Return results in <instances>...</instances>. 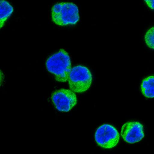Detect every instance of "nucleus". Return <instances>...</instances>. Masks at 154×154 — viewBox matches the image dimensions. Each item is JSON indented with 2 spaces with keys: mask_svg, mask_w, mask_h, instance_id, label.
<instances>
[{
  "mask_svg": "<svg viewBox=\"0 0 154 154\" xmlns=\"http://www.w3.org/2000/svg\"><path fill=\"white\" fill-rule=\"evenodd\" d=\"M47 69L59 82L68 81L72 69L71 59L68 53L60 49L49 57L46 62Z\"/></svg>",
  "mask_w": 154,
  "mask_h": 154,
  "instance_id": "1",
  "label": "nucleus"
},
{
  "mask_svg": "<svg viewBox=\"0 0 154 154\" xmlns=\"http://www.w3.org/2000/svg\"><path fill=\"white\" fill-rule=\"evenodd\" d=\"M54 23L60 26L76 24L79 20L78 7L71 2H60L54 5L51 10Z\"/></svg>",
  "mask_w": 154,
  "mask_h": 154,
  "instance_id": "2",
  "label": "nucleus"
},
{
  "mask_svg": "<svg viewBox=\"0 0 154 154\" xmlns=\"http://www.w3.org/2000/svg\"><path fill=\"white\" fill-rule=\"evenodd\" d=\"M92 80V75L89 69L79 65L72 68L68 81L70 90L75 93H82L89 88Z\"/></svg>",
  "mask_w": 154,
  "mask_h": 154,
  "instance_id": "3",
  "label": "nucleus"
},
{
  "mask_svg": "<svg viewBox=\"0 0 154 154\" xmlns=\"http://www.w3.org/2000/svg\"><path fill=\"white\" fill-rule=\"evenodd\" d=\"M95 141L98 145L105 149H111L118 144L120 134L112 125L104 124L96 130L95 135Z\"/></svg>",
  "mask_w": 154,
  "mask_h": 154,
  "instance_id": "4",
  "label": "nucleus"
},
{
  "mask_svg": "<svg viewBox=\"0 0 154 154\" xmlns=\"http://www.w3.org/2000/svg\"><path fill=\"white\" fill-rule=\"evenodd\" d=\"M52 100L59 111L68 112L77 104L76 95L70 89L62 88L56 90L51 95Z\"/></svg>",
  "mask_w": 154,
  "mask_h": 154,
  "instance_id": "5",
  "label": "nucleus"
},
{
  "mask_svg": "<svg viewBox=\"0 0 154 154\" xmlns=\"http://www.w3.org/2000/svg\"><path fill=\"white\" fill-rule=\"evenodd\" d=\"M121 135L126 142L134 144L140 141L144 137L143 126L137 122H129L122 126Z\"/></svg>",
  "mask_w": 154,
  "mask_h": 154,
  "instance_id": "6",
  "label": "nucleus"
},
{
  "mask_svg": "<svg viewBox=\"0 0 154 154\" xmlns=\"http://www.w3.org/2000/svg\"><path fill=\"white\" fill-rule=\"evenodd\" d=\"M143 95L148 98H154V76H151L144 79L141 85Z\"/></svg>",
  "mask_w": 154,
  "mask_h": 154,
  "instance_id": "7",
  "label": "nucleus"
},
{
  "mask_svg": "<svg viewBox=\"0 0 154 154\" xmlns=\"http://www.w3.org/2000/svg\"><path fill=\"white\" fill-rule=\"evenodd\" d=\"M13 7L8 2L5 1H1V16H0V28L1 29L8 17L13 12Z\"/></svg>",
  "mask_w": 154,
  "mask_h": 154,
  "instance_id": "8",
  "label": "nucleus"
},
{
  "mask_svg": "<svg viewBox=\"0 0 154 154\" xmlns=\"http://www.w3.org/2000/svg\"><path fill=\"white\" fill-rule=\"evenodd\" d=\"M145 40L149 47L154 49V26L146 32L145 36Z\"/></svg>",
  "mask_w": 154,
  "mask_h": 154,
  "instance_id": "9",
  "label": "nucleus"
},
{
  "mask_svg": "<svg viewBox=\"0 0 154 154\" xmlns=\"http://www.w3.org/2000/svg\"><path fill=\"white\" fill-rule=\"evenodd\" d=\"M144 1L150 8L154 10V1Z\"/></svg>",
  "mask_w": 154,
  "mask_h": 154,
  "instance_id": "10",
  "label": "nucleus"
}]
</instances>
